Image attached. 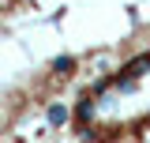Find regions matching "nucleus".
<instances>
[{
  "instance_id": "2",
  "label": "nucleus",
  "mask_w": 150,
  "mask_h": 143,
  "mask_svg": "<svg viewBox=\"0 0 150 143\" xmlns=\"http://www.w3.org/2000/svg\"><path fill=\"white\" fill-rule=\"evenodd\" d=\"M75 72V56H56L53 60V75H71Z\"/></svg>"
},
{
  "instance_id": "1",
  "label": "nucleus",
  "mask_w": 150,
  "mask_h": 143,
  "mask_svg": "<svg viewBox=\"0 0 150 143\" xmlns=\"http://www.w3.org/2000/svg\"><path fill=\"white\" fill-rule=\"evenodd\" d=\"M68 121H71V106L68 102H49L45 106V124L49 128H64Z\"/></svg>"
}]
</instances>
